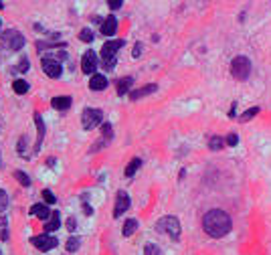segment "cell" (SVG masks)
Wrapping results in <instances>:
<instances>
[{"mask_svg": "<svg viewBox=\"0 0 271 255\" xmlns=\"http://www.w3.org/2000/svg\"><path fill=\"white\" fill-rule=\"evenodd\" d=\"M231 227H233L231 217H229V215L225 211H221V209L209 211L205 215V219H202V229H205V233L209 237H213V239L225 237L229 231H231Z\"/></svg>", "mask_w": 271, "mask_h": 255, "instance_id": "cell-1", "label": "cell"}, {"mask_svg": "<svg viewBox=\"0 0 271 255\" xmlns=\"http://www.w3.org/2000/svg\"><path fill=\"white\" fill-rule=\"evenodd\" d=\"M124 47V41H107V43H103V47H101V61H103V69H107V71H112L114 67H116V55H117V51Z\"/></svg>", "mask_w": 271, "mask_h": 255, "instance_id": "cell-2", "label": "cell"}, {"mask_svg": "<svg viewBox=\"0 0 271 255\" xmlns=\"http://www.w3.org/2000/svg\"><path fill=\"white\" fill-rule=\"evenodd\" d=\"M231 73H233V77L237 79V81H245V79L249 77V73H251V61L247 57H243V55L235 57L233 63H231Z\"/></svg>", "mask_w": 271, "mask_h": 255, "instance_id": "cell-3", "label": "cell"}, {"mask_svg": "<svg viewBox=\"0 0 271 255\" xmlns=\"http://www.w3.org/2000/svg\"><path fill=\"white\" fill-rule=\"evenodd\" d=\"M156 229L160 233L170 235L172 239H178L180 237V223H178V219H176V217H162L158 221V225H156Z\"/></svg>", "mask_w": 271, "mask_h": 255, "instance_id": "cell-4", "label": "cell"}, {"mask_svg": "<svg viewBox=\"0 0 271 255\" xmlns=\"http://www.w3.org/2000/svg\"><path fill=\"white\" fill-rule=\"evenodd\" d=\"M103 122V112L101 110H93V107H85L83 114H81V126L85 130H93L96 126H99Z\"/></svg>", "mask_w": 271, "mask_h": 255, "instance_id": "cell-5", "label": "cell"}, {"mask_svg": "<svg viewBox=\"0 0 271 255\" xmlns=\"http://www.w3.org/2000/svg\"><path fill=\"white\" fill-rule=\"evenodd\" d=\"M2 43L10 49V51H20L22 47H24V37L19 33V31H6L4 35H2Z\"/></svg>", "mask_w": 271, "mask_h": 255, "instance_id": "cell-6", "label": "cell"}, {"mask_svg": "<svg viewBox=\"0 0 271 255\" xmlns=\"http://www.w3.org/2000/svg\"><path fill=\"white\" fill-rule=\"evenodd\" d=\"M43 71H45V75L51 77V79H59L61 73H63L59 59H55V57H45V59H43Z\"/></svg>", "mask_w": 271, "mask_h": 255, "instance_id": "cell-7", "label": "cell"}, {"mask_svg": "<svg viewBox=\"0 0 271 255\" xmlns=\"http://www.w3.org/2000/svg\"><path fill=\"white\" fill-rule=\"evenodd\" d=\"M31 243H33L37 249H40V251H49V249H53V247H57V237H53V235H49V233L37 235V237L31 239Z\"/></svg>", "mask_w": 271, "mask_h": 255, "instance_id": "cell-8", "label": "cell"}, {"mask_svg": "<svg viewBox=\"0 0 271 255\" xmlns=\"http://www.w3.org/2000/svg\"><path fill=\"white\" fill-rule=\"evenodd\" d=\"M97 69V55L93 51H87L83 57H81V71H83L85 75H93Z\"/></svg>", "mask_w": 271, "mask_h": 255, "instance_id": "cell-9", "label": "cell"}, {"mask_svg": "<svg viewBox=\"0 0 271 255\" xmlns=\"http://www.w3.org/2000/svg\"><path fill=\"white\" fill-rule=\"evenodd\" d=\"M130 209V196H128V193H124V191H119L117 193V196H116V207H114V217L117 219L119 215H124L126 211Z\"/></svg>", "mask_w": 271, "mask_h": 255, "instance_id": "cell-10", "label": "cell"}, {"mask_svg": "<svg viewBox=\"0 0 271 255\" xmlns=\"http://www.w3.org/2000/svg\"><path fill=\"white\" fill-rule=\"evenodd\" d=\"M35 124H37V144H35V152H39V148L43 146V138H45V122L40 114H35Z\"/></svg>", "mask_w": 271, "mask_h": 255, "instance_id": "cell-11", "label": "cell"}, {"mask_svg": "<svg viewBox=\"0 0 271 255\" xmlns=\"http://www.w3.org/2000/svg\"><path fill=\"white\" fill-rule=\"evenodd\" d=\"M107 87V79L101 73H93L89 79V89L91 91H103Z\"/></svg>", "mask_w": 271, "mask_h": 255, "instance_id": "cell-12", "label": "cell"}, {"mask_svg": "<svg viewBox=\"0 0 271 255\" xmlns=\"http://www.w3.org/2000/svg\"><path fill=\"white\" fill-rule=\"evenodd\" d=\"M71 103H73V99H71L69 96H59V98H53V99H51V105L55 107V110H59V112L69 110Z\"/></svg>", "mask_w": 271, "mask_h": 255, "instance_id": "cell-13", "label": "cell"}, {"mask_svg": "<svg viewBox=\"0 0 271 255\" xmlns=\"http://www.w3.org/2000/svg\"><path fill=\"white\" fill-rule=\"evenodd\" d=\"M116 31H117V20H116V17H107V19L103 20V24H101V35L114 37Z\"/></svg>", "mask_w": 271, "mask_h": 255, "instance_id": "cell-14", "label": "cell"}, {"mask_svg": "<svg viewBox=\"0 0 271 255\" xmlns=\"http://www.w3.org/2000/svg\"><path fill=\"white\" fill-rule=\"evenodd\" d=\"M114 138V130H112V124H107V122H103V126H101V140H99V144H96V146H93V152H96L97 148H99V146L103 144H107V142H110Z\"/></svg>", "mask_w": 271, "mask_h": 255, "instance_id": "cell-15", "label": "cell"}, {"mask_svg": "<svg viewBox=\"0 0 271 255\" xmlns=\"http://www.w3.org/2000/svg\"><path fill=\"white\" fill-rule=\"evenodd\" d=\"M156 89H158V85H156V83L144 85V87H140V89L132 91V93H130V99H132V101H136V99H140V98H144V96H150V93H154Z\"/></svg>", "mask_w": 271, "mask_h": 255, "instance_id": "cell-16", "label": "cell"}, {"mask_svg": "<svg viewBox=\"0 0 271 255\" xmlns=\"http://www.w3.org/2000/svg\"><path fill=\"white\" fill-rule=\"evenodd\" d=\"M31 215H33V217H37V219H40V221H47L53 213L47 209V205H33L31 207Z\"/></svg>", "mask_w": 271, "mask_h": 255, "instance_id": "cell-17", "label": "cell"}, {"mask_svg": "<svg viewBox=\"0 0 271 255\" xmlns=\"http://www.w3.org/2000/svg\"><path fill=\"white\" fill-rule=\"evenodd\" d=\"M59 227H61V217H59V213L55 211V213H53L51 217H49V221L45 223V231H47V233H51V231H57Z\"/></svg>", "mask_w": 271, "mask_h": 255, "instance_id": "cell-18", "label": "cell"}, {"mask_svg": "<svg viewBox=\"0 0 271 255\" xmlns=\"http://www.w3.org/2000/svg\"><path fill=\"white\" fill-rule=\"evenodd\" d=\"M132 83H134V79H132V77L119 79V81H117V96H126V93L130 91V87H132Z\"/></svg>", "mask_w": 271, "mask_h": 255, "instance_id": "cell-19", "label": "cell"}, {"mask_svg": "<svg viewBox=\"0 0 271 255\" xmlns=\"http://www.w3.org/2000/svg\"><path fill=\"white\" fill-rule=\"evenodd\" d=\"M12 89H15L17 96H24V93L29 91V83H26L24 79H17V81L12 83Z\"/></svg>", "mask_w": 271, "mask_h": 255, "instance_id": "cell-20", "label": "cell"}, {"mask_svg": "<svg viewBox=\"0 0 271 255\" xmlns=\"http://www.w3.org/2000/svg\"><path fill=\"white\" fill-rule=\"evenodd\" d=\"M136 229H138V221H136V219H128V221L124 223V237L134 235Z\"/></svg>", "mask_w": 271, "mask_h": 255, "instance_id": "cell-21", "label": "cell"}, {"mask_svg": "<svg viewBox=\"0 0 271 255\" xmlns=\"http://www.w3.org/2000/svg\"><path fill=\"white\" fill-rule=\"evenodd\" d=\"M140 166H142V160H140V158H134L132 162L128 164V168H126V177H134V174L138 172Z\"/></svg>", "mask_w": 271, "mask_h": 255, "instance_id": "cell-22", "label": "cell"}, {"mask_svg": "<svg viewBox=\"0 0 271 255\" xmlns=\"http://www.w3.org/2000/svg\"><path fill=\"white\" fill-rule=\"evenodd\" d=\"M79 245H81V239H79V237H69V239H67L65 249L69 251V253H75V251L79 249Z\"/></svg>", "mask_w": 271, "mask_h": 255, "instance_id": "cell-23", "label": "cell"}, {"mask_svg": "<svg viewBox=\"0 0 271 255\" xmlns=\"http://www.w3.org/2000/svg\"><path fill=\"white\" fill-rule=\"evenodd\" d=\"M223 146H225V140H223V138H219V136H213V138H211V142H209V148H211V150H214V152H216V150H221Z\"/></svg>", "mask_w": 271, "mask_h": 255, "instance_id": "cell-24", "label": "cell"}, {"mask_svg": "<svg viewBox=\"0 0 271 255\" xmlns=\"http://www.w3.org/2000/svg\"><path fill=\"white\" fill-rule=\"evenodd\" d=\"M15 178H17L22 186H31V178H29V174H24L22 170H15Z\"/></svg>", "mask_w": 271, "mask_h": 255, "instance_id": "cell-25", "label": "cell"}, {"mask_svg": "<svg viewBox=\"0 0 271 255\" xmlns=\"http://www.w3.org/2000/svg\"><path fill=\"white\" fill-rule=\"evenodd\" d=\"M257 114H259V107H251V110H247V112L243 114L239 119H241V122H249V119H251V118H255Z\"/></svg>", "mask_w": 271, "mask_h": 255, "instance_id": "cell-26", "label": "cell"}, {"mask_svg": "<svg viewBox=\"0 0 271 255\" xmlns=\"http://www.w3.org/2000/svg\"><path fill=\"white\" fill-rule=\"evenodd\" d=\"M144 255H162V253H160V247H158V245L148 243V245L144 247Z\"/></svg>", "mask_w": 271, "mask_h": 255, "instance_id": "cell-27", "label": "cell"}, {"mask_svg": "<svg viewBox=\"0 0 271 255\" xmlns=\"http://www.w3.org/2000/svg\"><path fill=\"white\" fill-rule=\"evenodd\" d=\"M6 207H8V195H6V191L0 189V213H4Z\"/></svg>", "mask_w": 271, "mask_h": 255, "instance_id": "cell-28", "label": "cell"}, {"mask_svg": "<svg viewBox=\"0 0 271 255\" xmlns=\"http://www.w3.org/2000/svg\"><path fill=\"white\" fill-rule=\"evenodd\" d=\"M29 67H31L29 59H26V57H22V59L19 61V65H17V71H20V73H26V71H29Z\"/></svg>", "mask_w": 271, "mask_h": 255, "instance_id": "cell-29", "label": "cell"}, {"mask_svg": "<svg viewBox=\"0 0 271 255\" xmlns=\"http://www.w3.org/2000/svg\"><path fill=\"white\" fill-rule=\"evenodd\" d=\"M79 39H81L83 43H91V41H93V33H91L89 29H83V31L79 33Z\"/></svg>", "mask_w": 271, "mask_h": 255, "instance_id": "cell-30", "label": "cell"}, {"mask_svg": "<svg viewBox=\"0 0 271 255\" xmlns=\"http://www.w3.org/2000/svg\"><path fill=\"white\" fill-rule=\"evenodd\" d=\"M43 198H45V203H47V205H55V203H57L55 195H53L49 189H45V191H43Z\"/></svg>", "mask_w": 271, "mask_h": 255, "instance_id": "cell-31", "label": "cell"}, {"mask_svg": "<svg viewBox=\"0 0 271 255\" xmlns=\"http://www.w3.org/2000/svg\"><path fill=\"white\" fill-rule=\"evenodd\" d=\"M17 150H19V154H20V156L24 154V150H26V138H20V140H19V146H17Z\"/></svg>", "mask_w": 271, "mask_h": 255, "instance_id": "cell-32", "label": "cell"}, {"mask_svg": "<svg viewBox=\"0 0 271 255\" xmlns=\"http://www.w3.org/2000/svg\"><path fill=\"white\" fill-rule=\"evenodd\" d=\"M237 142H239L237 134H229V136H227V144H229V146H237Z\"/></svg>", "mask_w": 271, "mask_h": 255, "instance_id": "cell-33", "label": "cell"}, {"mask_svg": "<svg viewBox=\"0 0 271 255\" xmlns=\"http://www.w3.org/2000/svg\"><path fill=\"white\" fill-rule=\"evenodd\" d=\"M121 2H124V0H107V4H110V8H114V10H117L121 6Z\"/></svg>", "mask_w": 271, "mask_h": 255, "instance_id": "cell-34", "label": "cell"}, {"mask_svg": "<svg viewBox=\"0 0 271 255\" xmlns=\"http://www.w3.org/2000/svg\"><path fill=\"white\" fill-rule=\"evenodd\" d=\"M75 227H77V221H75L73 217L67 219V229H69V231H75Z\"/></svg>", "mask_w": 271, "mask_h": 255, "instance_id": "cell-35", "label": "cell"}, {"mask_svg": "<svg viewBox=\"0 0 271 255\" xmlns=\"http://www.w3.org/2000/svg\"><path fill=\"white\" fill-rule=\"evenodd\" d=\"M132 55H134V59H138V57L142 55V45H140V43H138V45L134 47V51H132Z\"/></svg>", "mask_w": 271, "mask_h": 255, "instance_id": "cell-36", "label": "cell"}, {"mask_svg": "<svg viewBox=\"0 0 271 255\" xmlns=\"http://www.w3.org/2000/svg\"><path fill=\"white\" fill-rule=\"evenodd\" d=\"M235 110H237V103H233V107H231V112H229V116H231V118H235Z\"/></svg>", "mask_w": 271, "mask_h": 255, "instance_id": "cell-37", "label": "cell"}, {"mask_svg": "<svg viewBox=\"0 0 271 255\" xmlns=\"http://www.w3.org/2000/svg\"><path fill=\"white\" fill-rule=\"evenodd\" d=\"M83 211H85V213H87V215H91V213H93V211H91V207H89V205H83Z\"/></svg>", "mask_w": 271, "mask_h": 255, "instance_id": "cell-38", "label": "cell"}, {"mask_svg": "<svg viewBox=\"0 0 271 255\" xmlns=\"http://www.w3.org/2000/svg\"><path fill=\"white\" fill-rule=\"evenodd\" d=\"M0 239H8V231H6V229H4L2 233H0Z\"/></svg>", "mask_w": 271, "mask_h": 255, "instance_id": "cell-39", "label": "cell"}, {"mask_svg": "<svg viewBox=\"0 0 271 255\" xmlns=\"http://www.w3.org/2000/svg\"><path fill=\"white\" fill-rule=\"evenodd\" d=\"M2 8H4V6H2V0H0V10H2Z\"/></svg>", "mask_w": 271, "mask_h": 255, "instance_id": "cell-40", "label": "cell"}, {"mask_svg": "<svg viewBox=\"0 0 271 255\" xmlns=\"http://www.w3.org/2000/svg\"><path fill=\"white\" fill-rule=\"evenodd\" d=\"M0 24H2V20H0Z\"/></svg>", "mask_w": 271, "mask_h": 255, "instance_id": "cell-41", "label": "cell"}, {"mask_svg": "<svg viewBox=\"0 0 271 255\" xmlns=\"http://www.w3.org/2000/svg\"><path fill=\"white\" fill-rule=\"evenodd\" d=\"M0 255H2V251H0Z\"/></svg>", "mask_w": 271, "mask_h": 255, "instance_id": "cell-42", "label": "cell"}]
</instances>
